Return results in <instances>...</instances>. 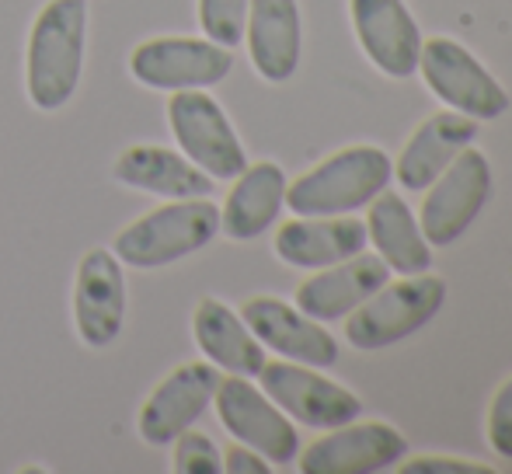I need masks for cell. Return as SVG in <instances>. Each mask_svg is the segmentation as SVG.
<instances>
[{"instance_id": "5bb4252c", "label": "cell", "mask_w": 512, "mask_h": 474, "mask_svg": "<svg viewBox=\"0 0 512 474\" xmlns=\"http://www.w3.org/2000/svg\"><path fill=\"white\" fill-rule=\"evenodd\" d=\"M244 325L255 332V339L262 346L276 349L290 363H304L314 370H328L338 359V346L321 321L307 318L300 307L286 304L279 297H251L241 307Z\"/></svg>"}, {"instance_id": "ffe728a7", "label": "cell", "mask_w": 512, "mask_h": 474, "mask_svg": "<svg viewBox=\"0 0 512 474\" xmlns=\"http://www.w3.org/2000/svg\"><path fill=\"white\" fill-rule=\"evenodd\" d=\"M115 178L129 189L164 199H203L213 192V178L185 154L168 147H129L115 161Z\"/></svg>"}, {"instance_id": "d4e9b609", "label": "cell", "mask_w": 512, "mask_h": 474, "mask_svg": "<svg viewBox=\"0 0 512 474\" xmlns=\"http://www.w3.org/2000/svg\"><path fill=\"white\" fill-rule=\"evenodd\" d=\"M175 471L178 474H220L223 454L206 433H192L185 429L175 440Z\"/></svg>"}, {"instance_id": "9a60e30c", "label": "cell", "mask_w": 512, "mask_h": 474, "mask_svg": "<svg viewBox=\"0 0 512 474\" xmlns=\"http://www.w3.org/2000/svg\"><path fill=\"white\" fill-rule=\"evenodd\" d=\"M356 39L370 63L387 77H411L418 70L422 32L405 0H352Z\"/></svg>"}, {"instance_id": "4fadbf2b", "label": "cell", "mask_w": 512, "mask_h": 474, "mask_svg": "<svg viewBox=\"0 0 512 474\" xmlns=\"http://www.w3.org/2000/svg\"><path fill=\"white\" fill-rule=\"evenodd\" d=\"M220 384L213 363H185L157 384L140 412V436L150 447H171L192 422L203 419Z\"/></svg>"}, {"instance_id": "52a82bcc", "label": "cell", "mask_w": 512, "mask_h": 474, "mask_svg": "<svg viewBox=\"0 0 512 474\" xmlns=\"http://www.w3.org/2000/svg\"><path fill=\"white\" fill-rule=\"evenodd\" d=\"M168 122L185 157L199 164L213 182L216 178L227 182L248 168V154H244L227 112L216 105V98L203 95V88L175 91L168 102Z\"/></svg>"}, {"instance_id": "7c38bea8", "label": "cell", "mask_w": 512, "mask_h": 474, "mask_svg": "<svg viewBox=\"0 0 512 474\" xmlns=\"http://www.w3.org/2000/svg\"><path fill=\"white\" fill-rule=\"evenodd\" d=\"M74 321L88 349H108L126 321V276L115 251L95 248L81 258L74 283Z\"/></svg>"}, {"instance_id": "277c9868", "label": "cell", "mask_w": 512, "mask_h": 474, "mask_svg": "<svg viewBox=\"0 0 512 474\" xmlns=\"http://www.w3.org/2000/svg\"><path fill=\"white\" fill-rule=\"evenodd\" d=\"M443 300L446 283L439 276H429V272L405 276L401 283L387 279L370 300H363L356 311L345 314V339L363 353L387 349L394 342L408 339L422 325H429L443 307Z\"/></svg>"}, {"instance_id": "e0dca14e", "label": "cell", "mask_w": 512, "mask_h": 474, "mask_svg": "<svg viewBox=\"0 0 512 474\" xmlns=\"http://www.w3.org/2000/svg\"><path fill=\"white\" fill-rule=\"evenodd\" d=\"M478 136V119L464 116V112H436L415 129V136L405 143L401 157L394 161V178L401 182V189L408 192H425L439 175L446 171V164L460 154L464 147H471Z\"/></svg>"}, {"instance_id": "7a4b0ae2", "label": "cell", "mask_w": 512, "mask_h": 474, "mask_svg": "<svg viewBox=\"0 0 512 474\" xmlns=\"http://www.w3.org/2000/svg\"><path fill=\"white\" fill-rule=\"evenodd\" d=\"M394 178V161L380 147L359 143L345 147L286 185V206L297 217H342L370 206L377 192Z\"/></svg>"}, {"instance_id": "30bf717a", "label": "cell", "mask_w": 512, "mask_h": 474, "mask_svg": "<svg viewBox=\"0 0 512 474\" xmlns=\"http://www.w3.org/2000/svg\"><path fill=\"white\" fill-rule=\"evenodd\" d=\"M258 380H262V391L290 419L304 422V426L335 429L345 426V422H356L359 412H363V401L356 394L345 391L335 380L314 373V366L276 359V363H265L258 370Z\"/></svg>"}, {"instance_id": "4316f807", "label": "cell", "mask_w": 512, "mask_h": 474, "mask_svg": "<svg viewBox=\"0 0 512 474\" xmlns=\"http://www.w3.org/2000/svg\"><path fill=\"white\" fill-rule=\"evenodd\" d=\"M401 474H495L488 464H474L464 457H411L401 464Z\"/></svg>"}, {"instance_id": "44dd1931", "label": "cell", "mask_w": 512, "mask_h": 474, "mask_svg": "<svg viewBox=\"0 0 512 474\" xmlns=\"http://www.w3.org/2000/svg\"><path fill=\"white\" fill-rule=\"evenodd\" d=\"M286 175L279 164L258 161L248 164L241 175L234 178L227 203L220 210V227L234 241H251V237L265 234L276 224L279 210L286 203Z\"/></svg>"}, {"instance_id": "2e32d148", "label": "cell", "mask_w": 512, "mask_h": 474, "mask_svg": "<svg viewBox=\"0 0 512 474\" xmlns=\"http://www.w3.org/2000/svg\"><path fill=\"white\" fill-rule=\"evenodd\" d=\"M391 279V269L380 255H352L345 262L324 265L317 276L300 283L297 307L314 321H338L370 300Z\"/></svg>"}, {"instance_id": "ac0fdd59", "label": "cell", "mask_w": 512, "mask_h": 474, "mask_svg": "<svg viewBox=\"0 0 512 474\" xmlns=\"http://www.w3.org/2000/svg\"><path fill=\"white\" fill-rule=\"evenodd\" d=\"M244 39L255 70L283 84L300 67V7L297 0H248Z\"/></svg>"}, {"instance_id": "3957f363", "label": "cell", "mask_w": 512, "mask_h": 474, "mask_svg": "<svg viewBox=\"0 0 512 474\" xmlns=\"http://www.w3.org/2000/svg\"><path fill=\"white\" fill-rule=\"evenodd\" d=\"M220 234V210L203 199H175L115 237V258L133 269H161L206 248Z\"/></svg>"}, {"instance_id": "ba28073f", "label": "cell", "mask_w": 512, "mask_h": 474, "mask_svg": "<svg viewBox=\"0 0 512 474\" xmlns=\"http://www.w3.org/2000/svg\"><path fill=\"white\" fill-rule=\"evenodd\" d=\"M216 412L220 422L227 426V433L237 443L258 450L262 457H269L272 464H293L297 461V429L286 419V412L269 398L265 391H258L248 377H237L230 373L227 380L216 384Z\"/></svg>"}, {"instance_id": "5b68a950", "label": "cell", "mask_w": 512, "mask_h": 474, "mask_svg": "<svg viewBox=\"0 0 512 474\" xmlns=\"http://www.w3.org/2000/svg\"><path fill=\"white\" fill-rule=\"evenodd\" d=\"M418 70L429 91L446 102L453 112L488 122L499 119L509 109V95L485 67L481 60L464 49L450 35H436V39H422V53H418Z\"/></svg>"}, {"instance_id": "603a6c76", "label": "cell", "mask_w": 512, "mask_h": 474, "mask_svg": "<svg viewBox=\"0 0 512 474\" xmlns=\"http://www.w3.org/2000/svg\"><path fill=\"white\" fill-rule=\"evenodd\" d=\"M192 332L206 359L220 370L237 373V377H258V370L265 366V346L244 325L241 314L230 311L223 300H199L192 314Z\"/></svg>"}, {"instance_id": "cb8c5ba5", "label": "cell", "mask_w": 512, "mask_h": 474, "mask_svg": "<svg viewBox=\"0 0 512 474\" xmlns=\"http://www.w3.org/2000/svg\"><path fill=\"white\" fill-rule=\"evenodd\" d=\"M199 21H203L206 39L234 49L244 39L248 0H199Z\"/></svg>"}, {"instance_id": "8fae6325", "label": "cell", "mask_w": 512, "mask_h": 474, "mask_svg": "<svg viewBox=\"0 0 512 474\" xmlns=\"http://www.w3.org/2000/svg\"><path fill=\"white\" fill-rule=\"evenodd\" d=\"M408 454L405 436L387 422H345L300 454L304 474H373L387 471Z\"/></svg>"}, {"instance_id": "7402d4cb", "label": "cell", "mask_w": 512, "mask_h": 474, "mask_svg": "<svg viewBox=\"0 0 512 474\" xmlns=\"http://www.w3.org/2000/svg\"><path fill=\"white\" fill-rule=\"evenodd\" d=\"M366 237L373 241L377 255L387 262L391 272L401 276H418L429 272L432 244L425 241L415 213L398 192H377L370 199V217H366Z\"/></svg>"}, {"instance_id": "484cf974", "label": "cell", "mask_w": 512, "mask_h": 474, "mask_svg": "<svg viewBox=\"0 0 512 474\" xmlns=\"http://www.w3.org/2000/svg\"><path fill=\"white\" fill-rule=\"evenodd\" d=\"M488 443L499 457H512V377L499 387L488 408Z\"/></svg>"}, {"instance_id": "8992f818", "label": "cell", "mask_w": 512, "mask_h": 474, "mask_svg": "<svg viewBox=\"0 0 512 474\" xmlns=\"http://www.w3.org/2000/svg\"><path fill=\"white\" fill-rule=\"evenodd\" d=\"M488 196H492V164L481 150L464 147L429 185V196L418 210V227L425 241L436 248L453 244L474 224Z\"/></svg>"}, {"instance_id": "9c48e42d", "label": "cell", "mask_w": 512, "mask_h": 474, "mask_svg": "<svg viewBox=\"0 0 512 474\" xmlns=\"http://www.w3.org/2000/svg\"><path fill=\"white\" fill-rule=\"evenodd\" d=\"M230 67H234V56L227 46L213 39H189V35L150 39L129 56V70L136 81L157 91H206L220 84Z\"/></svg>"}, {"instance_id": "6da1fadb", "label": "cell", "mask_w": 512, "mask_h": 474, "mask_svg": "<svg viewBox=\"0 0 512 474\" xmlns=\"http://www.w3.org/2000/svg\"><path fill=\"white\" fill-rule=\"evenodd\" d=\"M88 49V4L49 0L28 35L25 84L35 109L56 112L74 98Z\"/></svg>"}, {"instance_id": "d6986e66", "label": "cell", "mask_w": 512, "mask_h": 474, "mask_svg": "<svg viewBox=\"0 0 512 474\" xmlns=\"http://www.w3.org/2000/svg\"><path fill=\"white\" fill-rule=\"evenodd\" d=\"M366 224L352 213L342 217H297L279 227L276 255L293 269H324L366 248Z\"/></svg>"}, {"instance_id": "83f0119b", "label": "cell", "mask_w": 512, "mask_h": 474, "mask_svg": "<svg viewBox=\"0 0 512 474\" xmlns=\"http://www.w3.org/2000/svg\"><path fill=\"white\" fill-rule=\"evenodd\" d=\"M223 468L230 474H269V461H262V454L251 447H230L227 454H223Z\"/></svg>"}]
</instances>
